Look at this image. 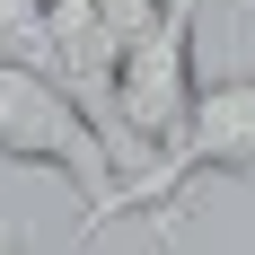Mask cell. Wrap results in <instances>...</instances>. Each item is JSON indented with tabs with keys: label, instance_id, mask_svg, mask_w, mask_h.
<instances>
[{
	"label": "cell",
	"instance_id": "1",
	"mask_svg": "<svg viewBox=\"0 0 255 255\" xmlns=\"http://www.w3.org/2000/svg\"><path fill=\"white\" fill-rule=\"evenodd\" d=\"M211 176H255V79H247V71L194 88L185 132H176L158 158H141L132 176H115L97 203L79 211V247H88L97 229H115V220H150L158 247H176L185 211H194V194H203Z\"/></svg>",
	"mask_w": 255,
	"mask_h": 255
},
{
	"label": "cell",
	"instance_id": "2",
	"mask_svg": "<svg viewBox=\"0 0 255 255\" xmlns=\"http://www.w3.org/2000/svg\"><path fill=\"white\" fill-rule=\"evenodd\" d=\"M194 9L203 0H167L150 35L115 53V141H124V167L158 158L185 132V106L203 88L194 79Z\"/></svg>",
	"mask_w": 255,
	"mask_h": 255
},
{
	"label": "cell",
	"instance_id": "3",
	"mask_svg": "<svg viewBox=\"0 0 255 255\" xmlns=\"http://www.w3.org/2000/svg\"><path fill=\"white\" fill-rule=\"evenodd\" d=\"M0 167H53V176H71L88 203L124 176L115 150L88 132V115H79L44 71H18V62H0Z\"/></svg>",
	"mask_w": 255,
	"mask_h": 255
},
{
	"label": "cell",
	"instance_id": "4",
	"mask_svg": "<svg viewBox=\"0 0 255 255\" xmlns=\"http://www.w3.org/2000/svg\"><path fill=\"white\" fill-rule=\"evenodd\" d=\"M0 62H18V71H44V79H53L44 9H35V0H0Z\"/></svg>",
	"mask_w": 255,
	"mask_h": 255
},
{
	"label": "cell",
	"instance_id": "5",
	"mask_svg": "<svg viewBox=\"0 0 255 255\" xmlns=\"http://www.w3.org/2000/svg\"><path fill=\"white\" fill-rule=\"evenodd\" d=\"M88 9H97V26L115 35V53H124V44H141V35L158 26V9H167V0H88Z\"/></svg>",
	"mask_w": 255,
	"mask_h": 255
},
{
	"label": "cell",
	"instance_id": "6",
	"mask_svg": "<svg viewBox=\"0 0 255 255\" xmlns=\"http://www.w3.org/2000/svg\"><path fill=\"white\" fill-rule=\"evenodd\" d=\"M0 255H26V229L9 220V211H0Z\"/></svg>",
	"mask_w": 255,
	"mask_h": 255
},
{
	"label": "cell",
	"instance_id": "7",
	"mask_svg": "<svg viewBox=\"0 0 255 255\" xmlns=\"http://www.w3.org/2000/svg\"><path fill=\"white\" fill-rule=\"evenodd\" d=\"M238 18H255V0H238Z\"/></svg>",
	"mask_w": 255,
	"mask_h": 255
}]
</instances>
